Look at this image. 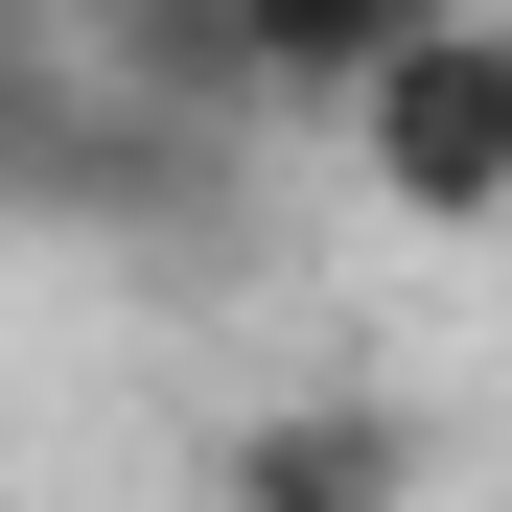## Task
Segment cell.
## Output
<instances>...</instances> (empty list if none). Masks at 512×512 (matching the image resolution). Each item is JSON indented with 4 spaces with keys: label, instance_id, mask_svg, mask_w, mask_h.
<instances>
[{
    "label": "cell",
    "instance_id": "2",
    "mask_svg": "<svg viewBox=\"0 0 512 512\" xmlns=\"http://www.w3.org/2000/svg\"><path fill=\"white\" fill-rule=\"evenodd\" d=\"M443 0H210V117H373Z\"/></svg>",
    "mask_w": 512,
    "mask_h": 512
},
{
    "label": "cell",
    "instance_id": "3",
    "mask_svg": "<svg viewBox=\"0 0 512 512\" xmlns=\"http://www.w3.org/2000/svg\"><path fill=\"white\" fill-rule=\"evenodd\" d=\"M419 419L396 396H256L233 443H210V512H419Z\"/></svg>",
    "mask_w": 512,
    "mask_h": 512
},
{
    "label": "cell",
    "instance_id": "1",
    "mask_svg": "<svg viewBox=\"0 0 512 512\" xmlns=\"http://www.w3.org/2000/svg\"><path fill=\"white\" fill-rule=\"evenodd\" d=\"M350 163H373V210H419V233H512V24H489V0H443V24L396 47V94L350 117Z\"/></svg>",
    "mask_w": 512,
    "mask_h": 512
}]
</instances>
